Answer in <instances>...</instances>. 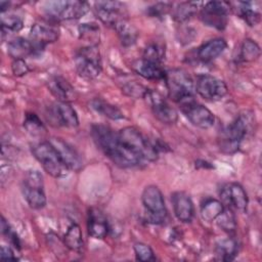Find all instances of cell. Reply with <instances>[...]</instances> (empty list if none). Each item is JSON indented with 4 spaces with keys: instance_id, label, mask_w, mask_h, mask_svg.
Wrapping results in <instances>:
<instances>
[{
    "instance_id": "1",
    "label": "cell",
    "mask_w": 262,
    "mask_h": 262,
    "mask_svg": "<svg viewBox=\"0 0 262 262\" xmlns=\"http://www.w3.org/2000/svg\"><path fill=\"white\" fill-rule=\"evenodd\" d=\"M255 123L253 113L245 111L229 124L222 132L219 138L220 150L225 154H234L238 150L242 141L252 131Z\"/></svg>"
},
{
    "instance_id": "2",
    "label": "cell",
    "mask_w": 262,
    "mask_h": 262,
    "mask_svg": "<svg viewBox=\"0 0 262 262\" xmlns=\"http://www.w3.org/2000/svg\"><path fill=\"white\" fill-rule=\"evenodd\" d=\"M118 137L120 142L136 154L142 162H155L158 159L160 150L157 142L145 138L135 127H124L118 132Z\"/></svg>"
},
{
    "instance_id": "3",
    "label": "cell",
    "mask_w": 262,
    "mask_h": 262,
    "mask_svg": "<svg viewBox=\"0 0 262 262\" xmlns=\"http://www.w3.org/2000/svg\"><path fill=\"white\" fill-rule=\"evenodd\" d=\"M164 81L167 87L168 96L173 101L183 105L194 100V82L184 70L172 69L166 71Z\"/></svg>"
},
{
    "instance_id": "4",
    "label": "cell",
    "mask_w": 262,
    "mask_h": 262,
    "mask_svg": "<svg viewBox=\"0 0 262 262\" xmlns=\"http://www.w3.org/2000/svg\"><path fill=\"white\" fill-rule=\"evenodd\" d=\"M31 150L35 159L50 176L54 178H61L69 174V168L64 165L49 140L33 144Z\"/></svg>"
},
{
    "instance_id": "5",
    "label": "cell",
    "mask_w": 262,
    "mask_h": 262,
    "mask_svg": "<svg viewBox=\"0 0 262 262\" xmlns=\"http://www.w3.org/2000/svg\"><path fill=\"white\" fill-rule=\"evenodd\" d=\"M74 64L78 75L91 81L96 79L102 71L100 52L97 46H82L74 56Z\"/></svg>"
},
{
    "instance_id": "6",
    "label": "cell",
    "mask_w": 262,
    "mask_h": 262,
    "mask_svg": "<svg viewBox=\"0 0 262 262\" xmlns=\"http://www.w3.org/2000/svg\"><path fill=\"white\" fill-rule=\"evenodd\" d=\"M21 192L30 208L40 210L46 206L43 175L38 170L32 169L26 172L21 182Z\"/></svg>"
},
{
    "instance_id": "7",
    "label": "cell",
    "mask_w": 262,
    "mask_h": 262,
    "mask_svg": "<svg viewBox=\"0 0 262 262\" xmlns=\"http://www.w3.org/2000/svg\"><path fill=\"white\" fill-rule=\"evenodd\" d=\"M145 219L151 224H162L167 218V209L162 191L156 185H147L141 193Z\"/></svg>"
},
{
    "instance_id": "8",
    "label": "cell",
    "mask_w": 262,
    "mask_h": 262,
    "mask_svg": "<svg viewBox=\"0 0 262 262\" xmlns=\"http://www.w3.org/2000/svg\"><path fill=\"white\" fill-rule=\"evenodd\" d=\"M90 9L84 1H50L46 2L44 11L50 19L73 20L83 17Z\"/></svg>"
},
{
    "instance_id": "9",
    "label": "cell",
    "mask_w": 262,
    "mask_h": 262,
    "mask_svg": "<svg viewBox=\"0 0 262 262\" xmlns=\"http://www.w3.org/2000/svg\"><path fill=\"white\" fill-rule=\"evenodd\" d=\"M230 10V4L227 2L210 1L202 7L200 18L206 26L222 31L227 26Z\"/></svg>"
},
{
    "instance_id": "10",
    "label": "cell",
    "mask_w": 262,
    "mask_h": 262,
    "mask_svg": "<svg viewBox=\"0 0 262 262\" xmlns=\"http://www.w3.org/2000/svg\"><path fill=\"white\" fill-rule=\"evenodd\" d=\"M194 88L195 92L207 101H218L228 92V88L223 80L209 74L199 75Z\"/></svg>"
},
{
    "instance_id": "11",
    "label": "cell",
    "mask_w": 262,
    "mask_h": 262,
    "mask_svg": "<svg viewBox=\"0 0 262 262\" xmlns=\"http://www.w3.org/2000/svg\"><path fill=\"white\" fill-rule=\"evenodd\" d=\"M149 105L154 116L162 123L167 125L175 124L178 120V114L174 107H172L161 93L156 90L148 89L144 98Z\"/></svg>"
},
{
    "instance_id": "12",
    "label": "cell",
    "mask_w": 262,
    "mask_h": 262,
    "mask_svg": "<svg viewBox=\"0 0 262 262\" xmlns=\"http://www.w3.org/2000/svg\"><path fill=\"white\" fill-rule=\"evenodd\" d=\"M94 12L107 27L114 28L119 21L126 19V6L119 1H97L94 3Z\"/></svg>"
},
{
    "instance_id": "13",
    "label": "cell",
    "mask_w": 262,
    "mask_h": 262,
    "mask_svg": "<svg viewBox=\"0 0 262 262\" xmlns=\"http://www.w3.org/2000/svg\"><path fill=\"white\" fill-rule=\"evenodd\" d=\"M182 113L187 120L195 127L201 129H209L215 124V115L205 105L194 100L180 105Z\"/></svg>"
},
{
    "instance_id": "14",
    "label": "cell",
    "mask_w": 262,
    "mask_h": 262,
    "mask_svg": "<svg viewBox=\"0 0 262 262\" xmlns=\"http://www.w3.org/2000/svg\"><path fill=\"white\" fill-rule=\"evenodd\" d=\"M221 202L223 205L233 208L239 212H246L249 204V199L244 187L236 183L231 182L224 185L220 191Z\"/></svg>"
},
{
    "instance_id": "15",
    "label": "cell",
    "mask_w": 262,
    "mask_h": 262,
    "mask_svg": "<svg viewBox=\"0 0 262 262\" xmlns=\"http://www.w3.org/2000/svg\"><path fill=\"white\" fill-rule=\"evenodd\" d=\"M50 122L55 123L57 126L68 128H76L79 126V118L75 108L70 102L57 101L52 105L49 112Z\"/></svg>"
},
{
    "instance_id": "16",
    "label": "cell",
    "mask_w": 262,
    "mask_h": 262,
    "mask_svg": "<svg viewBox=\"0 0 262 262\" xmlns=\"http://www.w3.org/2000/svg\"><path fill=\"white\" fill-rule=\"evenodd\" d=\"M49 142L56 149L60 159L64 163V165L69 168V170L78 172L83 167V160L80 154L68 142L62 140L61 138L52 137L49 139Z\"/></svg>"
},
{
    "instance_id": "17",
    "label": "cell",
    "mask_w": 262,
    "mask_h": 262,
    "mask_svg": "<svg viewBox=\"0 0 262 262\" xmlns=\"http://www.w3.org/2000/svg\"><path fill=\"white\" fill-rule=\"evenodd\" d=\"M58 37L59 30L52 25L37 23L31 28L30 40L36 47L37 51L43 50L47 44L57 41Z\"/></svg>"
},
{
    "instance_id": "18",
    "label": "cell",
    "mask_w": 262,
    "mask_h": 262,
    "mask_svg": "<svg viewBox=\"0 0 262 262\" xmlns=\"http://www.w3.org/2000/svg\"><path fill=\"white\" fill-rule=\"evenodd\" d=\"M171 201L175 217L182 223H190L194 216V207L190 196L183 191H175Z\"/></svg>"
},
{
    "instance_id": "19",
    "label": "cell",
    "mask_w": 262,
    "mask_h": 262,
    "mask_svg": "<svg viewBox=\"0 0 262 262\" xmlns=\"http://www.w3.org/2000/svg\"><path fill=\"white\" fill-rule=\"evenodd\" d=\"M50 93L57 101L71 102L77 98V92L74 86L61 76H53L47 82Z\"/></svg>"
},
{
    "instance_id": "20",
    "label": "cell",
    "mask_w": 262,
    "mask_h": 262,
    "mask_svg": "<svg viewBox=\"0 0 262 262\" xmlns=\"http://www.w3.org/2000/svg\"><path fill=\"white\" fill-rule=\"evenodd\" d=\"M87 230L88 234L96 239H102L107 235L108 222L105 215L99 209H89L87 218Z\"/></svg>"
},
{
    "instance_id": "21",
    "label": "cell",
    "mask_w": 262,
    "mask_h": 262,
    "mask_svg": "<svg viewBox=\"0 0 262 262\" xmlns=\"http://www.w3.org/2000/svg\"><path fill=\"white\" fill-rule=\"evenodd\" d=\"M132 69L140 77L150 81L164 80L166 75V71L161 63L149 61L142 57L132 63Z\"/></svg>"
},
{
    "instance_id": "22",
    "label": "cell",
    "mask_w": 262,
    "mask_h": 262,
    "mask_svg": "<svg viewBox=\"0 0 262 262\" xmlns=\"http://www.w3.org/2000/svg\"><path fill=\"white\" fill-rule=\"evenodd\" d=\"M227 48V42L225 39L218 37L213 38L206 43L202 44L196 51L198 58L204 62H209L221 55Z\"/></svg>"
},
{
    "instance_id": "23",
    "label": "cell",
    "mask_w": 262,
    "mask_h": 262,
    "mask_svg": "<svg viewBox=\"0 0 262 262\" xmlns=\"http://www.w3.org/2000/svg\"><path fill=\"white\" fill-rule=\"evenodd\" d=\"M7 52L13 59H25L26 57L35 54L37 49L31 40L17 37L8 42Z\"/></svg>"
},
{
    "instance_id": "24",
    "label": "cell",
    "mask_w": 262,
    "mask_h": 262,
    "mask_svg": "<svg viewBox=\"0 0 262 262\" xmlns=\"http://www.w3.org/2000/svg\"><path fill=\"white\" fill-rule=\"evenodd\" d=\"M114 29L116 30L120 42L124 47H130L136 43L138 39V31L127 19L119 21Z\"/></svg>"
},
{
    "instance_id": "25",
    "label": "cell",
    "mask_w": 262,
    "mask_h": 262,
    "mask_svg": "<svg viewBox=\"0 0 262 262\" xmlns=\"http://www.w3.org/2000/svg\"><path fill=\"white\" fill-rule=\"evenodd\" d=\"M63 243L67 247V249L76 252V253H82L84 250V239L81 227L77 223H72L64 236H63Z\"/></svg>"
},
{
    "instance_id": "26",
    "label": "cell",
    "mask_w": 262,
    "mask_h": 262,
    "mask_svg": "<svg viewBox=\"0 0 262 262\" xmlns=\"http://www.w3.org/2000/svg\"><path fill=\"white\" fill-rule=\"evenodd\" d=\"M79 39L84 46H97L100 41V30L95 23H84L78 27Z\"/></svg>"
},
{
    "instance_id": "27",
    "label": "cell",
    "mask_w": 262,
    "mask_h": 262,
    "mask_svg": "<svg viewBox=\"0 0 262 262\" xmlns=\"http://www.w3.org/2000/svg\"><path fill=\"white\" fill-rule=\"evenodd\" d=\"M90 107L97 114L111 120L116 121L124 119V115L119 107L101 98H93L90 101Z\"/></svg>"
},
{
    "instance_id": "28",
    "label": "cell",
    "mask_w": 262,
    "mask_h": 262,
    "mask_svg": "<svg viewBox=\"0 0 262 262\" xmlns=\"http://www.w3.org/2000/svg\"><path fill=\"white\" fill-rule=\"evenodd\" d=\"M224 205L221 201L213 199V198H207L202 204H201V216L202 218L207 222H212L217 219V217L224 211Z\"/></svg>"
},
{
    "instance_id": "29",
    "label": "cell",
    "mask_w": 262,
    "mask_h": 262,
    "mask_svg": "<svg viewBox=\"0 0 262 262\" xmlns=\"http://www.w3.org/2000/svg\"><path fill=\"white\" fill-rule=\"evenodd\" d=\"M238 252V245L234 238L221 239L216 245V253L222 261H232Z\"/></svg>"
},
{
    "instance_id": "30",
    "label": "cell",
    "mask_w": 262,
    "mask_h": 262,
    "mask_svg": "<svg viewBox=\"0 0 262 262\" xmlns=\"http://www.w3.org/2000/svg\"><path fill=\"white\" fill-rule=\"evenodd\" d=\"M261 55V49L257 42L252 39H245L239 49V59L243 62H253Z\"/></svg>"
},
{
    "instance_id": "31",
    "label": "cell",
    "mask_w": 262,
    "mask_h": 262,
    "mask_svg": "<svg viewBox=\"0 0 262 262\" xmlns=\"http://www.w3.org/2000/svg\"><path fill=\"white\" fill-rule=\"evenodd\" d=\"M203 2H182L179 3L173 11V18L178 23H183L189 19L193 14L198 12Z\"/></svg>"
},
{
    "instance_id": "32",
    "label": "cell",
    "mask_w": 262,
    "mask_h": 262,
    "mask_svg": "<svg viewBox=\"0 0 262 262\" xmlns=\"http://www.w3.org/2000/svg\"><path fill=\"white\" fill-rule=\"evenodd\" d=\"M236 12L249 27H255L261 20L260 12L256 9H253L250 2H239L238 8H236Z\"/></svg>"
},
{
    "instance_id": "33",
    "label": "cell",
    "mask_w": 262,
    "mask_h": 262,
    "mask_svg": "<svg viewBox=\"0 0 262 262\" xmlns=\"http://www.w3.org/2000/svg\"><path fill=\"white\" fill-rule=\"evenodd\" d=\"M24 127L32 136H42L46 128L41 119L35 113H27L24 120Z\"/></svg>"
},
{
    "instance_id": "34",
    "label": "cell",
    "mask_w": 262,
    "mask_h": 262,
    "mask_svg": "<svg viewBox=\"0 0 262 262\" xmlns=\"http://www.w3.org/2000/svg\"><path fill=\"white\" fill-rule=\"evenodd\" d=\"M142 58L162 64L165 58V48L159 43H150L144 48Z\"/></svg>"
},
{
    "instance_id": "35",
    "label": "cell",
    "mask_w": 262,
    "mask_h": 262,
    "mask_svg": "<svg viewBox=\"0 0 262 262\" xmlns=\"http://www.w3.org/2000/svg\"><path fill=\"white\" fill-rule=\"evenodd\" d=\"M148 88L143 86L142 84L136 82V81H129L123 84L122 86V92L132 98L139 99V98H144Z\"/></svg>"
},
{
    "instance_id": "36",
    "label": "cell",
    "mask_w": 262,
    "mask_h": 262,
    "mask_svg": "<svg viewBox=\"0 0 262 262\" xmlns=\"http://www.w3.org/2000/svg\"><path fill=\"white\" fill-rule=\"evenodd\" d=\"M217 225L226 232H232L236 228V222L234 214L230 209H224V211L216 219Z\"/></svg>"
},
{
    "instance_id": "37",
    "label": "cell",
    "mask_w": 262,
    "mask_h": 262,
    "mask_svg": "<svg viewBox=\"0 0 262 262\" xmlns=\"http://www.w3.org/2000/svg\"><path fill=\"white\" fill-rule=\"evenodd\" d=\"M24 28V20L17 15H8L2 16L1 19V31L2 35L7 32H19Z\"/></svg>"
},
{
    "instance_id": "38",
    "label": "cell",
    "mask_w": 262,
    "mask_h": 262,
    "mask_svg": "<svg viewBox=\"0 0 262 262\" xmlns=\"http://www.w3.org/2000/svg\"><path fill=\"white\" fill-rule=\"evenodd\" d=\"M133 250H134L135 258L138 261L148 262V261H155L156 260L154 250L147 244L135 243L134 246H133Z\"/></svg>"
},
{
    "instance_id": "39",
    "label": "cell",
    "mask_w": 262,
    "mask_h": 262,
    "mask_svg": "<svg viewBox=\"0 0 262 262\" xmlns=\"http://www.w3.org/2000/svg\"><path fill=\"white\" fill-rule=\"evenodd\" d=\"M172 9V4L168 2H158L150 5L146 9V13L151 17H162L170 12Z\"/></svg>"
},
{
    "instance_id": "40",
    "label": "cell",
    "mask_w": 262,
    "mask_h": 262,
    "mask_svg": "<svg viewBox=\"0 0 262 262\" xmlns=\"http://www.w3.org/2000/svg\"><path fill=\"white\" fill-rule=\"evenodd\" d=\"M11 71L13 76L15 77H23L27 75L30 71L29 66L25 61V59L18 58V59H13L11 62Z\"/></svg>"
},
{
    "instance_id": "41",
    "label": "cell",
    "mask_w": 262,
    "mask_h": 262,
    "mask_svg": "<svg viewBox=\"0 0 262 262\" xmlns=\"http://www.w3.org/2000/svg\"><path fill=\"white\" fill-rule=\"evenodd\" d=\"M0 257L2 260H11V261H17L18 257L15 256L14 251L9 246H1V253Z\"/></svg>"
},
{
    "instance_id": "42",
    "label": "cell",
    "mask_w": 262,
    "mask_h": 262,
    "mask_svg": "<svg viewBox=\"0 0 262 262\" xmlns=\"http://www.w3.org/2000/svg\"><path fill=\"white\" fill-rule=\"evenodd\" d=\"M195 167H196V168H201V167H202V168H206V169H212V168H214L211 163H209V162H207V161H204V160H198V161L195 162Z\"/></svg>"
},
{
    "instance_id": "43",
    "label": "cell",
    "mask_w": 262,
    "mask_h": 262,
    "mask_svg": "<svg viewBox=\"0 0 262 262\" xmlns=\"http://www.w3.org/2000/svg\"><path fill=\"white\" fill-rule=\"evenodd\" d=\"M9 5H10V2H8V1H1V3H0V8H1V13H2V14L8 9Z\"/></svg>"
}]
</instances>
